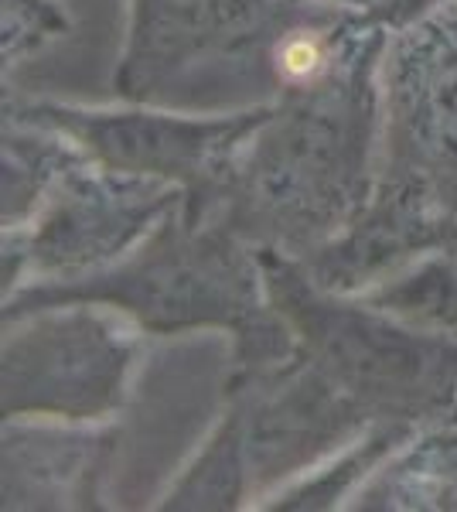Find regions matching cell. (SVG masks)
<instances>
[{
    "mask_svg": "<svg viewBox=\"0 0 457 512\" xmlns=\"http://www.w3.org/2000/svg\"><path fill=\"white\" fill-rule=\"evenodd\" d=\"M355 297L417 332L457 338V239Z\"/></svg>",
    "mask_w": 457,
    "mask_h": 512,
    "instance_id": "obj_15",
    "label": "cell"
},
{
    "mask_svg": "<svg viewBox=\"0 0 457 512\" xmlns=\"http://www.w3.org/2000/svg\"><path fill=\"white\" fill-rule=\"evenodd\" d=\"M226 400L243 414L253 509L379 424L297 349L273 366L229 373Z\"/></svg>",
    "mask_w": 457,
    "mask_h": 512,
    "instance_id": "obj_7",
    "label": "cell"
},
{
    "mask_svg": "<svg viewBox=\"0 0 457 512\" xmlns=\"http://www.w3.org/2000/svg\"><path fill=\"white\" fill-rule=\"evenodd\" d=\"M72 18L62 0H4V21H0V55H4V79L21 62L38 55L52 41L69 35Z\"/></svg>",
    "mask_w": 457,
    "mask_h": 512,
    "instance_id": "obj_17",
    "label": "cell"
},
{
    "mask_svg": "<svg viewBox=\"0 0 457 512\" xmlns=\"http://www.w3.org/2000/svg\"><path fill=\"white\" fill-rule=\"evenodd\" d=\"M434 18V24L440 31H444L447 38H451V45L457 48V0H447L444 7H440L437 14H430Z\"/></svg>",
    "mask_w": 457,
    "mask_h": 512,
    "instance_id": "obj_19",
    "label": "cell"
},
{
    "mask_svg": "<svg viewBox=\"0 0 457 512\" xmlns=\"http://www.w3.org/2000/svg\"><path fill=\"white\" fill-rule=\"evenodd\" d=\"M311 4L362 14V18H372V21L386 24L389 31H396V14H400V0H311Z\"/></svg>",
    "mask_w": 457,
    "mask_h": 512,
    "instance_id": "obj_18",
    "label": "cell"
},
{
    "mask_svg": "<svg viewBox=\"0 0 457 512\" xmlns=\"http://www.w3.org/2000/svg\"><path fill=\"white\" fill-rule=\"evenodd\" d=\"M79 158H86V151L58 130L4 117V229L24 226L35 216L58 175Z\"/></svg>",
    "mask_w": 457,
    "mask_h": 512,
    "instance_id": "obj_16",
    "label": "cell"
},
{
    "mask_svg": "<svg viewBox=\"0 0 457 512\" xmlns=\"http://www.w3.org/2000/svg\"><path fill=\"white\" fill-rule=\"evenodd\" d=\"M417 431V424H396V420H379L365 431L359 441L342 448L335 458H328L314 472L290 482L287 489L270 495L260 509L267 512H335L348 509L355 495L365 489L372 475L403 448Z\"/></svg>",
    "mask_w": 457,
    "mask_h": 512,
    "instance_id": "obj_13",
    "label": "cell"
},
{
    "mask_svg": "<svg viewBox=\"0 0 457 512\" xmlns=\"http://www.w3.org/2000/svg\"><path fill=\"white\" fill-rule=\"evenodd\" d=\"M457 239V222L403 185L376 178L372 198L345 233L297 260L331 294H359Z\"/></svg>",
    "mask_w": 457,
    "mask_h": 512,
    "instance_id": "obj_11",
    "label": "cell"
},
{
    "mask_svg": "<svg viewBox=\"0 0 457 512\" xmlns=\"http://www.w3.org/2000/svg\"><path fill=\"white\" fill-rule=\"evenodd\" d=\"M157 509L185 512H236L253 509V482H249L246 444H243V414L226 400L219 420L198 448L178 482L161 495Z\"/></svg>",
    "mask_w": 457,
    "mask_h": 512,
    "instance_id": "obj_14",
    "label": "cell"
},
{
    "mask_svg": "<svg viewBox=\"0 0 457 512\" xmlns=\"http://www.w3.org/2000/svg\"><path fill=\"white\" fill-rule=\"evenodd\" d=\"M270 106L273 103H260L236 113L195 117V113L154 110L151 103H127L116 110V106L7 96L4 117L58 130L106 168L171 181L185 192L188 216H209L232 161L253 137V130L270 117Z\"/></svg>",
    "mask_w": 457,
    "mask_h": 512,
    "instance_id": "obj_6",
    "label": "cell"
},
{
    "mask_svg": "<svg viewBox=\"0 0 457 512\" xmlns=\"http://www.w3.org/2000/svg\"><path fill=\"white\" fill-rule=\"evenodd\" d=\"M4 512H96L110 509L106 478L120 451V427L65 424V420L11 417L4 420Z\"/></svg>",
    "mask_w": 457,
    "mask_h": 512,
    "instance_id": "obj_10",
    "label": "cell"
},
{
    "mask_svg": "<svg viewBox=\"0 0 457 512\" xmlns=\"http://www.w3.org/2000/svg\"><path fill=\"white\" fill-rule=\"evenodd\" d=\"M389 38L393 31L376 28L318 86L277 93L270 117L232 161L209 216L290 260L345 233L379 178Z\"/></svg>",
    "mask_w": 457,
    "mask_h": 512,
    "instance_id": "obj_1",
    "label": "cell"
},
{
    "mask_svg": "<svg viewBox=\"0 0 457 512\" xmlns=\"http://www.w3.org/2000/svg\"><path fill=\"white\" fill-rule=\"evenodd\" d=\"M379 178L423 195L457 222V48L434 18L389 38Z\"/></svg>",
    "mask_w": 457,
    "mask_h": 512,
    "instance_id": "obj_8",
    "label": "cell"
},
{
    "mask_svg": "<svg viewBox=\"0 0 457 512\" xmlns=\"http://www.w3.org/2000/svg\"><path fill=\"white\" fill-rule=\"evenodd\" d=\"M185 202L171 181L130 175L79 158L65 168L24 226L4 229V297L28 284H58L106 270L130 256Z\"/></svg>",
    "mask_w": 457,
    "mask_h": 512,
    "instance_id": "obj_5",
    "label": "cell"
},
{
    "mask_svg": "<svg viewBox=\"0 0 457 512\" xmlns=\"http://www.w3.org/2000/svg\"><path fill=\"white\" fill-rule=\"evenodd\" d=\"M260 263L294 349L372 420L420 427L457 400V338L417 332L355 294L324 291L277 250H260Z\"/></svg>",
    "mask_w": 457,
    "mask_h": 512,
    "instance_id": "obj_3",
    "label": "cell"
},
{
    "mask_svg": "<svg viewBox=\"0 0 457 512\" xmlns=\"http://www.w3.org/2000/svg\"><path fill=\"white\" fill-rule=\"evenodd\" d=\"M301 0H130L113 89L123 103H154L168 82L215 55L263 48Z\"/></svg>",
    "mask_w": 457,
    "mask_h": 512,
    "instance_id": "obj_9",
    "label": "cell"
},
{
    "mask_svg": "<svg viewBox=\"0 0 457 512\" xmlns=\"http://www.w3.org/2000/svg\"><path fill=\"white\" fill-rule=\"evenodd\" d=\"M147 332L110 304L62 301L4 318L0 414L110 424L130 396Z\"/></svg>",
    "mask_w": 457,
    "mask_h": 512,
    "instance_id": "obj_4",
    "label": "cell"
},
{
    "mask_svg": "<svg viewBox=\"0 0 457 512\" xmlns=\"http://www.w3.org/2000/svg\"><path fill=\"white\" fill-rule=\"evenodd\" d=\"M352 512H457V400L423 420L348 506Z\"/></svg>",
    "mask_w": 457,
    "mask_h": 512,
    "instance_id": "obj_12",
    "label": "cell"
},
{
    "mask_svg": "<svg viewBox=\"0 0 457 512\" xmlns=\"http://www.w3.org/2000/svg\"><path fill=\"white\" fill-rule=\"evenodd\" d=\"M62 301L110 304L147 335H229V373L273 366L294 352V332L267 294L260 250L219 216H188L185 202L113 267L4 297V318Z\"/></svg>",
    "mask_w": 457,
    "mask_h": 512,
    "instance_id": "obj_2",
    "label": "cell"
}]
</instances>
